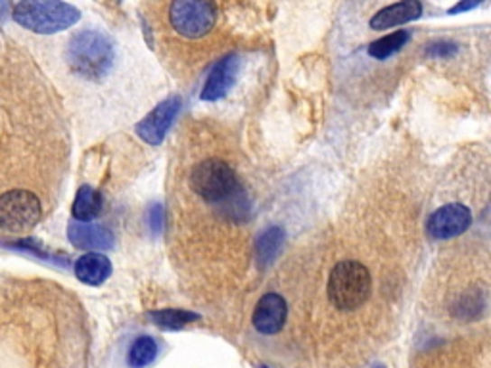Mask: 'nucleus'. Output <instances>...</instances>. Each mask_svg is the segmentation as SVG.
<instances>
[{"instance_id": "f257e3e1", "label": "nucleus", "mask_w": 491, "mask_h": 368, "mask_svg": "<svg viewBox=\"0 0 491 368\" xmlns=\"http://www.w3.org/2000/svg\"><path fill=\"white\" fill-rule=\"evenodd\" d=\"M68 64L73 73L85 79H102L112 71L116 61V49L112 39L100 31L85 29L73 35L68 44Z\"/></svg>"}, {"instance_id": "f03ea898", "label": "nucleus", "mask_w": 491, "mask_h": 368, "mask_svg": "<svg viewBox=\"0 0 491 368\" xmlns=\"http://www.w3.org/2000/svg\"><path fill=\"white\" fill-rule=\"evenodd\" d=\"M373 279L368 269L359 261H340L334 265L330 276L327 294L330 303L340 311H356L371 296Z\"/></svg>"}, {"instance_id": "7ed1b4c3", "label": "nucleus", "mask_w": 491, "mask_h": 368, "mask_svg": "<svg viewBox=\"0 0 491 368\" xmlns=\"http://www.w3.org/2000/svg\"><path fill=\"white\" fill-rule=\"evenodd\" d=\"M14 20L22 27L39 35H52L75 25L81 18V12L66 3H20L14 6Z\"/></svg>"}, {"instance_id": "20e7f679", "label": "nucleus", "mask_w": 491, "mask_h": 368, "mask_svg": "<svg viewBox=\"0 0 491 368\" xmlns=\"http://www.w3.org/2000/svg\"><path fill=\"white\" fill-rule=\"evenodd\" d=\"M192 190L209 204H223L240 187L235 169L223 160L209 158L198 163L190 175Z\"/></svg>"}, {"instance_id": "39448f33", "label": "nucleus", "mask_w": 491, "mask_h": 368, "mask_svg": "<svg viewBox=\"0 0 491 368\" xmlns=\"http://www.w3.org/2000/svg\"><path fill=\"white\" fill-rule=\"evenodd\" d=\"M42 215L37 194L15 189L0 196V228L12 235H22L33 228Z\"/></svg>"}, {"instance_id": "423d86ee", "label": "nucleus", "mask_w": 491, "mask_h": 368, "mask_svg": "<svg viewBox=\"0 0 491 368\" xmlns=\"http://www.w3.org/2000/svg\"><path fill=\"white\" fill-rule=\"evenodd\" d=\"M169 22L179 35L199 39L208 35L218 22V8L204 0H179L169 6Z\"/></svg>"}, {"instance_id": "0eeeda50", "label": "nucleus", "mask_w": 491, "mask_h": 368, "mask_svg": "<svg viewBox=\"0 0 491 368\" xmlns=\"http://www.w3.org/2000/svg\"><path fill=\"white\" fill-rule=\"evenodd\" d=\"M182 107L181 97H169L160 102L153 110L136 125V134L143 138L144 143L158 146L163 143L167 131L171 129L173 121L177 119Z\"/></svg>"}, {"instance_id": "6e6552de", "label": "nucleus", "mask_w": 491, "mask_h": 368, "mask_svg": "<svg viewBox=\"0 0 491 368\" xmlns=\"http://www.w3.org/2000/svg\"><path fill=\"white\" fill-rule=\"evenodd\" d=\"M470 223H472V213L467 206L448 204L430 215L426 230L434 240H449L467 233Z\"/></svg>"}, {"instance_id": "1a4fd4ad", "label": "nucleus", "mask_w": 491, "mask_h": 368, "mask_svg": "<svg viewBox=\"0 0 491 368\" xmlns=\"http://www.w3.org/2000/svg\"><path fill=\"white\" fill-rule=\"evenodd\" d=\"M240 69H242V60L238 54H227L225 58H221L218 64L211 68L199 98L206 102H215L227 97L228 90L235 87Z\"/></svg>"}, {"instance_id": "9d476101", "label": "nucleus", "mask_w": 491, "mask_h": 368, "mask_svg": "<svg viewBox=\"0 0 491 368\" xmlns=\"http://www.w3.org/2000/svg\"><path fill=\"white\" fill-rule=\"evenodd\" d=\"M288 318V303L281 294H265L255 305L252 322L259 334L273 336L281 332Z\"/></svg>"}, {"instance_id": "9b49d317", "label": "nucleus", "mask_w": 491, "mask_h": 368, "mask_svg": "<svg viewBox=\"0 0 491 368\" xmlns=\"http://www.w3.org/2000/svg\"><path fill=\"white\" fill-rule=\"evenodd\" d=\"M68 238L69 242L79 250H110L116 238L112 230H107L102 225L92 223H77L73 221L68 226Z\"/></svg>"}, {"instance_id": "f8f14e48", "label": "nucleus", "mask_w": 491, "mask_h": 368, "mask_svg": "<svg viewBox=\"0 0 491 368\" xmlns=\"http://www.w3.org/2000/svg\"><path fill=\"white\" fill-rule=\"evenodd\" d=\"M421 14H422L421 3H417V0H405V3H395L376 12L371 20V27L375 31H386L390 27H397L417 20L421 18Z\"/></svg>"}, {"instance_id": "ddd939ff", "label": "nucleus", "mask_w": 491, "mask_h": 368, "mask_svg": "<svg viewBox=\"0 0 491 368\" xmlns=\"http://www.w3.org/2000/svg\"><path fill=\"white\" fill-rule=\"evenodd\" d=\"M112 274V261L98 252H88L75 261V276L87 286H100Z\"/></svg>"}, {"instance_id": "4468645a", "label": "nucleus", "mask_w": 491, "mask_h": 368, "mask_svg": "<svg viewBox=\"0 0 491 368\" xmlns=\"http://www.w3.org/2000/svg\"><path fill=\"white\" fill-rule=\"evenodd\" d=\"M102 207H104L102 194L97 189L88 187V184H83L75 194V202L71 207L73 219L77 223H92V219H97L100 215Z\"/></svg>"}, {"instance_id": "2eb2a0df", "label": "nucleus", "mask_w": 491, "mask_h": 368, "mask_svg": "<svg viewBox=\"0 0 491 368\" xmlns=\"http://www.w3.org/2000/svg\"><path fill=\"white\" fill-rule=\"evenodd\" d=\"M284 240H286V235L281 226H269L265 233L257 238L255 259L259 267L273 265V261L283 250Z\"/></svg>"}, {"instance_id": "dca6fc26", "label": "nucleus", "mask_w": 491, "mask_h": 368, "mask_svg": "<svg viewBox=\"0 0 491 368\" xmlns=\"http://www.w3.org/2000/svg\"><path fill=\"white\" fill-rule=\"evenodd\" d=\"M158 357V342L152 336H138L127 353V364L131 368H146Z\"/></svg>"}, {"instance_id": "f3484780", "label": "nucleus", "mask_w": 491, "mask_h": 368, "mask_svg": "<svg viewBox=\"0 0 491 368\" xmlns=\"http://www.w3.org/2000/svg\"><path fill=\"white\" fill-rule=\"evenodd\" d=\"M411 41L409 31H394V33L382 37L368 46V56H373L376 60H388L390 56L397 54L403 46Z\"/></svg>"}, {"instance_id": "a211bd4d", "label": "nucleus", "mask_w": 491, "mask_h": 368, "mask_svg": "<svg viewBox=\"0 0 491 368\" xmlns=\"http://www.w3.org/2000/svg\"><path fill=\"white\" fill-rule=\"evenodd\" d=\"M148 317L152 318V322L156 327L163 328V330H181L190 322L199 320L198 313L192 311H182V309H162V311H152L148 313Z\"/></svg>"}, {"instance_id": "6ab92c4d", "label": "nucleus", "mask_w": 491, "mask_h": 368, "mask_svg": "<svg viewBox=\"0 0 491 368\" xmlns=\"http://www.w3.org/2000/svg\"><path fill=\"white\" fill-rule=\"evenodd\" d=\"M146 221L148 228L152 230V235H162L165 230V207L163 204H152L148 213H146Z\"/></svg>"}, {"instance_id": "aec40b11", "label": "nucleus", "mask_w": 491, "mask_h": 368, "mask_svg": "<svg viewBox=\"0 0 491 368\" xmlns=\"http://www.w3.org/2000/svg\"><path fill=\"white\" fill-rule=\"evenodd\" d=\"M459 52V46L455 42H449V41H441V42H434L430 44L426 49V54L432 56V58H453L455 54Z\"/></svg>"}, {"instance_id": "412c9836", "label": "nucleus", "mask_w": 491, "mask_h": 368, "mask_svg": "<svg viewBox=\"0 0 491 368\" xmlns=\"http://www.w3.org/2000/svg\"><path fill=\"white\" fill-rule=\"evenodd\" d=\"M476 6H480V3H476V0H472V3H459V5H455V6L449 10V14L467 12V10H472V8H476Z\"/></svg>"}, {"instance_id": "4be33fe9", "label": "nucleus", "mask_w": 491, "mask_h": 368, "mask_svg": "<svg viewBox=\"0 0 491 368\" xmlns=\"http://www.w3.org/2000/svg\"><path fill=\"white\" fill-rule=\"evenodd\" d=\"M373 368H386V366H382V364H376V366H373Z\"/></svg>"}]
</instances>
